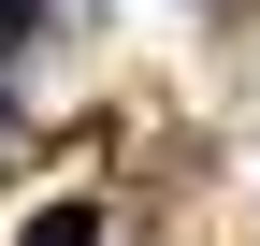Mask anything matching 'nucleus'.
<instances>
[{
  "label": "nucleus",
  "mask_w": 260,
  "mask_h": 246,
  "mask_svg": "<svg viewBox=\"0 0 260 246\" xmlns=\"http://www.w3.org/2000/svg\"><path fill=\"white\" fill-rule=\"evenodd\" d=\"M15 246H102V203H44V218H29Z\"/></svg>",
  "instance_id": "nucleus-1"
},
{
  "label": "nucleus",
  "mask_w": 260,
  "mask_h": 246,
  "mask_svg": "<svg viewBox=\"0 0 260 246\" xmlns=\"http://www.w3.org/2000/svg\"><path fill=\"white\" fill-rule=\"evenodd\" d=\"M29 29H44V0H0V44H29Z\"/></svg>",
  "instance_id": "nucleus-2"
},
{
  "label": "nucleus",
  "mask_w": 260,
  "mask_h": 246,
  "mask_svg": "<svg viewBox=\"0 0 260 246\" xmlns=\"http://www.w3.org/2000/svg\"><path fill=\"white\" fill-rule=\"evenodd\" d=\"M0 131H15V102H0Z\"/></svg>",
  "instance_id": "nucleus-3"
}]
</instances>
